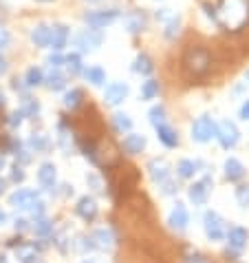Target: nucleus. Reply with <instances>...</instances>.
Returning <instances> with one entry per match:
<instances>
[{"label":"nucleus","mask_w":249,"mask_h":263,"mask_svg":"<svg viewBox=\"0 0 249 263\" xmlns=\"http://www.w3.org/2000/svg\"><path fill=\"white\" fill-rule=\"evenodd\" d=\"M218 27L227 31H240L249 23V0H221L218 7H214Z\"/></svg>","instance_id":"nucleus-1"},{"label":"nucleus","mask_w":249,"mask_h":263,"mask_svg":"<svg viewBox=\"0 0 249 263\" xmlns=\"http://www.w3.org/2000/svg\"><path fill=\"white\" fill-rule=\"evenodd\" d=\"M190 137L196 144H210L212 140H216V122L210 118V115H201L199 120L192 122V128H190Z\"/></svg>","instance_id":"nucleus-2"},{"label":"nucleus","mask_w":249,"mask_h":263,"mask_svg":"<svg viewBox=\"0 0 249 263\" xmlns=\"http://www.w3.org/2000/svg\"><path fill=\"white\" fill-rule=\"evenodd\" d=\"M119 18H121V11L115 9V7H111V9H95V11H86V13H84L86 27H91V29H101V31H104L106 27L115 25Z\"/></svg>","instance_id":"nucleus-3"},{"label":"nucleus","mask_w":249,"mask_h":263,"mask_svg":"<svg viewBox=\"0 0 249 263\" xmlns=\"http://www.w3.org/2000/svg\"><path fill=\"white\" fill-rule=\"evenodd\" d=\"M101 45H104V31L101 29H82L75 35V47L79 53H93L97 51Z\"/></svg>","instance_id":"nucleus-4"},{"label":"nucleus","mask_w":249,"mask_h":263,"mask_svg":"<svg viewBox=\"0 0 249 263\" xmlns=\"http://www.w3.org/2000/svg\"><path fill=\"white\" fill-rule=\"evenodd\" d=\"M203 230H205V237L212 243H218V241L225 239V221L223 217L216 213V210H208V213L203 215Z\"/></svg>","instance_id":"nucleus-5"},{"label":"nucleus","mask_w":249,"mask_h":263,"mask_svg":"<svg viewBox=\"0 0 249 263\" xmlns=\"http://www.w3.org/2000/svg\"><path fill=\"white\" fill-rule=\"evenodd\" d=\"M225 239H227V257H240L243 250L249 243V230L243 228V226H234L225 232Z\"/></svg>","instance_id":"nucleus-6"},{"label":"nucleus","mask_w":249,"mask_h":263,"mask_svg":"<svg viewBox=\"0 0 249 263\" xmlns=\"http://www.w3.org/2000/svg\"><path fill=\"white\" fill-rule=\"evenodd\" d=\"M216 140L225 151H232L234 146L240 142V130H238L236 124L230 122V120L216 122Z\"/></svg>","instance_id":"nucleus-7"},{"label":"nucleus","mask_w":249,"mask_h":263,"mask_svg":"<svg viewBox=\"0 0 249 263\" xmlns=\"http://www.w3.org/2000/svg\"><path fill=\"white\" fill-rule=\"evenodd\" d=\"M212 188H214V179H212L210 175H205L203 179L194 181V184L188 188V197H190V201H192L194 206H205V203H208V199H210Z\"/></svg>","instance_id":"nucleus-8"},{"label":"nucleus","mask_w":249,"mask_h":263,"mask_svg":"<svg viewBox=\"0 0 249 263\" xmlns=\"http://www.w3.org/2000/svg\"><path fill=\"white\" fill-rule=\"evenodd\" d=\"M185 64L190 73H194V76H201V73L208 71L210 67V55L205 49H190L188 55H185Z\"/></svg>","instance_id":"nucleus-9"},{"label":"nucleus","mask_w":249,"mask_h":263,"mask_svg":"<svg viewBox=\"0 0 249 263\" xmlns=\"http://www.w3.org/2000/svg\"><path fill=\"white\" fill-rule=\"evenodd\" d=\"M130 93V86L126 82H111L104 91V104L106 106H119L126 102Z\"/></svg>","instance_id":"nucleus-10"},{"label":"nucleus","mask_w":249,"mask_h":263,"mask_svg":"<svg viewBox=\"0 0 249 263\" xmlns=\"http://www.w3.org/2000/svg\"><path fill=\"white\" fill-rule=\"evenodd\" d=\"M38 184L49 193H53L57 188V166L53 162H42L38 166Z\"/></svg>","instance_id":"nucleus-11"},{"label":"nucleus","mask_w":249,"mask_h":263,"mask_svg":"<svg viewBox=\"0 0 249 263\" xmlns=\"http://www.w3.org/2000/svg\"><path fill=\"white\" fill-rule=\"evenodd\" d=\"M168 226H170L172 230H177V232H185L188 230V226H190V213H188L185 203H181V201L174 203L172 210H170V215H168Z\"/></svg>","instance_id":"nucleus-12"},{"label":"nucleus","mask_w":249,"mask_h":263,"mask_svg":"<svg viewBox=\"0 0 249 263\" xmlns=\"http://www.w3.org/2000/svg\"><path fill=\"white\" fill-rule=\"evenodd\" d=\"M38 197V191H33V188H18L9 195V206H13L16 210H29Z\"/></svg>","instance_id":"nucleus-13"},{"label":"nucleus","mask_w":249,"mask_h":263,"mask_svg":"<svg viewBox=\"0 0 249 263\" xmlns=\"http://www.w3.org/2000/svg\"><path fill=\"white\" fill-rule=\"evenodd\" d=\"M148 175H150V179L159 186L161 181H165V179H170V177H172L170 164H168L163 157H152L150 162H148Z\"/></svg>","instance_id":"nucleus-14"},{"label":"nucleus","mask_w":249,"mask_h":263,"mask_svg":"<svg viewBox=\"0 0 249 263\" xmlns=\"http://www.w3.org/2000/svg\"><path fill=\"white\" fill-rule=\"evenodd\" d=\"M97 213H99V206H97V201H95L91 195H84V197H79L77 199L75 215L79 219H84V221H93V219L97 217Z\"/></svg>","instance_id":"nucleus-15"},{"label":"nucleus","mask_w":249,"mask_h":263,"mask_svg":"<svg viewBox=\"0 0 249 263\" xmlns=\"http://www.w3.org/2000/svg\"><path fill=\"white\" fill-rule=\"evenodd\" d=\"M69 38H71V29L67 25L57 23V25H51V40H49V49L53 51H62L64 47L69 45Z\"/></svg>","instance_id":"nucleus-16"},{"label":"nucleus","mask_w":249,"mask_h":263,"mask_svg":"<svg viewBox=\"0 0 249 263\" xmlns=\"http://www.w3.org/2000/svg\"><path fill=\"white\" fill-rule=\"evenodd\" d=\"M223 173H225V179L227 181H240L247 175V168L245 164L236 157H227L225 164H223Z\"/></svg>","instance_id":"nucleus-17"},{"label":"nucleus","mask_w":249,"mask_h":263,"mask_svg":"<svg viewBox=\"0 0 249 263\" xmlns=\"http://www.w3.org/2000/svg\"><path fill=\"white\" fill-rule=\"evenodd\" d=\"M155 130H157V140L163 144L165 148H177V146H179V133H177V130H174L168 122L157 124Z\"/></svg>","instance_id":"nucleus-18"},{"label":"nucleus","mask_w":249,"mask_h":263,"mask_svg":"<svg viewBox=\"0 0 249 263\" xmlns=\"http://www.w3.org/2000/svg\"><path fill=\"white\" fill-rule=\"evenodd\" d=\"M93 243H95V250H113L115 248V232L111 228H97L91 235Z\"/></svg>","instance_id":"nucleus-19"},{"label":"nucleus","mask_w":249,"mask_h":263,"mask_svg":"<svg viewBox=\"0 0 249 263\" xmlns=\"http://www.w3.org/2000/svg\"><path fill=\"white\" fill-rule=\"evenodd\" d=\"M121 146H123V151H126L128 155H139V153L146 151L148 140H146V135H141V133H126Z\"/></svg>","instance_id":"nucleus-20"},{"label":"nucleus","mask_w":249,"mask_h":263,"mask_svg":"<svg viewBox=\"0 0 249 263\" xmlns=\"http://www.w3.org/2000/svg\"><path fill=\"white\" fill-rule=\"evenodd\" d=\"M29 38H31L33 47H38V49H49V40H51V25H47V23H38V25H35V27L31 29Z\"/></svg>","instance_id":"nucleus-21"},{"label":"nucleus","mask_w":249,"mask_h":263,"mask_svg":"<svg viewBox=\"0 0 249 263\" xmlns=\"http://www.w3.org/2000/svg\"><path fill=\"white\" fill-rule=\"evenodd\" d=\"M13 259L18 263H38L40 261V254L35 250V246L31 243H20L13 248Z\"/></svg>","instance_id":"nucleus-22"},{"label":"nucleus","mask_w":249,"mask_h":263,"mask_svg":"<svg viewBox=\"0 0 249 263\" xmlns=\"http://www.w3.org/2000/svg\"><path fill=\"white\" fill-rule=\"evenodd\" d=\"M123 29L128 33H141L146 29V16L141 11H128L123 16Z\"/></svg>","instance_id":"nucleus-23"},{"label":"nucleus","mask_w":249,"mask_h":263,"mask_svg":"<svg viewBox=\"0 0 249 263\" xmlns=\"http://www.w3.org/2000/svg\"><path fill=\"white\" fill-rule=\"evenodd\" d=\"M45 86L49 91H64L67 89V73L60 69H51L49 76H45Z\"/></svg>","instance_id":"nucleus-24"},{"label":"nucleus","mask_w":249,"mask_h":263,"mask_svg":"<svg viewBox=\"0 0 249 263\" xmlns=\"http://www.w3.org/2000/svg\"><path fill=\"white\" fill-rule=\"evenodd\" d=\"M82 76H84L86 82H91L93 86H104L106 80H108L106 71L101 69V67H97V64H93V67H86V69L82 71Z\"/></svg>","instance_id":"nucleus-25"},{"label":"nucleus","mask_w":249,"mask_h":263,"mask_svg":"<svg viewBox=\"0 0 249 263\" xmlns=\"http://www.w3.org/2000/svg\"><path fill=\"white\" fill-rule=\"evenodd\" d=\"M27 146L31 153H47L51 148V140L45 133H31L27 140Z\"/></svg>","instance_id":"nucleus-26"},{"label":"nucleus","mask_w":249,"mask_h":263,"mask_svg":"<svg viewBox=\"0 0 249 263\" xmlns=\"http://www.w3.org/2000/svg\"><path fill=\"white\" fill-rule=\"evenodd\" d=\"M199 166L201 162H194V159H179V164H177V175L181 179H192L196 173H199Z\"/></svg>","instance_id":"nucleus-27"},{"label":"nucleus","mask_w":249,"mask_h":263,"mask_svg":"<svg viewBox=\"0 0 249 263\" xmlns=\"http://www.w3.org/2000/svg\"><path fill=\"white\" fill-rule=\"evenodd\" d=\"M31 230H33L35 237L47 239V237L53 235V221H51V219H47V217H38V219H33Z\"/></svg>","instance_id":"nucleus-28"},{"label":"nucleus","mask_w":249,"mask_h":263,"mask_svg":"<svg viewBox=\"0 0 249 263\" xmlns=\"http://www.w3.org/2000/svg\"><path fill=\"white\" fill-rule=\"evenodd\" d=\"M133 71L137 76H150L155 71V64H152V58L148 53H139L133 62Z\"/></svg>","instance_id":"nucleus-29"},{"label":"nucleus","mask_w":249,"mask_h":263,"mask_svg":"<svg viewBox=\"0 0 249 263\" xmlns=\"http://www.w3.org/2000/svg\"><path fill=\"white\" fill-rule=\"evenodd\" d=\"M113 128L117 130V133H121V135H126L133 130V118H130L128 113H121V111H117L113 115Z\"/></svg>","instance_id":"nucleus-30"},{"label":"nucleus","mask_w":249,"mask_h":263,"mask_svg":"<svg viewBox=\"0 0 249 263\" xmlns=\"http://www.w3.org/2000/svg\"><path fill=\"white\" fill-rule=\"evenodd\" d=\"M64 67H67V71L71 73V76H77V73H82L84 71L82 53H79V51H73V53L64 55Z\"/></svg>","instance_id":"nucleus-31"},{"label":"nucleus","mask_w":249,"mask_h":263,"mask_svg":"<svg viewBox=\"0 0 249 263\" xmlns=\"http://www.w3.org/2000/svg\"><path fill=\"white\" fill-rule=\"evenodd\" d=\"M20 111H23L25 120H35L40 115V104L38 100L29 98V96H23V104H20Z\"/></svg>","instance_id":"nucleus-32"},{"label":"nucleus","mask_w":249,"mask_h":263,"mask_svg":"<svg viewBox=\"0 0 249 263\" xmlns=\"http://www.w3.org/2000/svg\"><path fill=\"white\" fill-rule=\"evenodd\" d=\"M57 146L64 151V155H71V151H73V137H71V130L64 126V124L57 126Z\"/></svg>","instance_id":"nucleus-33"},{"label":"nucleus","mask_w":249,"mask_h":263,"mask_svg":"<svg viewBox=\"0 0 249 263\" xmlns=\"http://www.w3.org/2000/svg\"><path fill=\"white\" fill-rule=\"evenodd\" d=\"M139 96H141L143 102H152L155 98H159V82L157 80H146L141 82V91H139Z\"/></svg>","instance_id":"nucleus-34"},{"label":"nucleus","mask_w":249,"mask_h":263,"mask_svg":"<svg viewBox=\"0 0 249 263\" xmlns=\"http://www.w3.org/2000/svg\"><path fill=\"white\" fill-rule=\"evenodd\" d=\"M23 82L29 86V89H33V86H40V84H45V73H42L40 67H29L27 73H25Z\"/></svg>","instance_id":"nucleus-35"},{"label":"nucleus","mask_w":249,"mask_h":263,"mask_svg":"<svg viewBox=\"0 0 249 263\" xmlns=\"http://www.w3.org/2000/svg\"><path fill=\"white\" fill-rule=\"evenodd\" d=\"M82 100H84V93L79 91V89H71L64 93V98H62V104L69 108V111H75V108L82 104Z\"/></svg>","instance_id":"nucleus-36"},{"label":"nucleus","mask_w":249,"mask_h":263,"mask_svg":"<svg viewBox=\"0 0 249 263\" xmlns=\"http://www.w3.org/2000/svg\"><path fill=\"white\" fill-rule=\"evenodd\" d=\"M179 33H181V18H179V16H172V18L165 23L163 38H165V40H174Z\"/></svg>","instance_id":"nucleus-37"},{"label":"nucleus","mask_w":249,"mask_h":263,"mask_svg":"<svg viewBox=\"0 0 249 263\" xmlns=\"http://www.w3.org/2000/svg\"><path fill=\"white\" fill-rule=\"evenodd\" d=\"M148 118H150V124L152 126H157V124H163L168 122V111H165V106H161V104H155L148 111Z\"/></svg>","instance_id":"nucleus-38"},{"label":"nucleus","mask_w":249,"mask_h":263,"mask_svg":"<svg viewBox=\"0 0 249 263\" xmlns=\"http://www.w3.org/2000/svg\"><path fill=\"white\" fill-rule=\"evenodd\" d=\"M86 186H89L93 193H104V181H101L97 173H86Z\"/></svg>","instance_id":"nucleus-39"},{"label":"nucleus","mask_w":249,"mask_h":263,"mask_svg":"<svg viewBox=\"0 0 249 263\" xmlns=\"http://www.w3.org/2000/svg\"><path fill=\"white\" fill-rule=\"evenodd\" d=\"M159 193H161V195H165V197L177 195V193H179L177 181H174L172 177H170V179H165V181H161V184H159Z\"/></svg>","instance_id":"nucleus-40"},{"label":"nucleus","mask_w":249,"mask_h":263,"mask_svg":"<svg viewBox=\"0 0 249 263\" xmlns=\"http://www.w3.org/2000/svg\"><path fill=\"white\" fill-rule=\"evenodd\" d=\"M236 201L240 208H249V184H243L236 188Z\"/></svg>","instance_id":"nucleus-41"},{"label":"nucleus","mask_w":249,"mask_h":263,"mask_svg":"<svg viewBox=\"0 0 249 263\" xmlns=\"http://www.w3.org/2000/svg\"><path fill=\"white\" fill-rule=\"evenodd\" d=\"M47 64L51 69H60L62 64H64V55L60 53V51H53L51 55H47Z\"/></svg>","instance_id":"nucleus-42"},{"label":"nucleus","mask_w":249,"mask_h":263,"mask_svg":"<svg viewBox=\"0 0 249 263\" xmlns=\"http://www.w3.org/2000/svg\"><path fill=\"white\" fill-rule=\"evenodd\" d=\"M7 122H9V126H11V128H20V126H23V122H25L23 111H20V108H18V111H13Z\"/></svg>","instance_id":"nucleus-43"},{"label":"nucleus","mask_w":249,"mask_h":263,"mask_svg":"<svg viewBox=\"0 0 249 263\" xmlns=\"http://www.w3.org/2000/svg\"><path fill=\"white\" fill-rule=\"evenodd\" d=\"M25 177H27V175H25V168L20 166V164H16V166L11 168V181H13V184H23Z\"/></svg>","instance_id":"nucleus-44"},{"label":"nucleus","mask_w":249,"mask_h":263,"mask_svg":"<svg viewBox=\"0 0 249 263\" xmlns=\"http://www.w3.org/2000/svg\"><path fill=\"white\" fill-rule=\"evenodd\" d=\"M9 45H11V35H9V31L0 27V51H3V49H7Z\"/></svg>","instance_id":"nucleus-45"},{"label":"nucleus","mask_w":249,"mask_h":263,"mask_svg":"<svg viewBox=\"0 0 249 263\" xmlns=\"http://www.w3.org/2000/svg\"><path fill=\"white\" fill-rule=\"evenodd\" d=\"M13 228H16L18 232H25V230L31 228V226H29V219H25V217H18V219H16V223H13Z\"/></svg>","instance_id":"nucleus-46"},{"label":"nucleus","mask_w":249,"mask_h":263,"mask_svg":"<svg viewBox=\"0 0 249 263\" xmlns=\"http://www.w3.org/2000/svg\"><path fill=\"white\" fill-rule=\"evenodd\" d=\"M155 16H157V20H161V23H168L174 13H172V9H157Z\"/></svg>","instance_id":"nucleus-47"},{"label":"nucleus","mask_w":249,"mask_h":263,"mask_svg":"<svg viewBox=\"0 0 249 263\" xmlns=\"http://www.w3.org/2000/svg\"><path fill=\"white\" fill-rule=\"evenodd\" d=\"M7 71H9V60H7V58L0 53V78H5Z\"/></svg>","instance_id":"nucleus-48"},{"label":"nucleus","mask_w":249,"mask_h":263,"mask_svg":"<svg viewBox=\"0 0 249 263\" xmlns=\"http://www.w3.org/2000/svg\"><path fill=\"white\" fill-rule=\"evenodd\" d=\"M240 120H249V98L243 102V104H240Z\"/></svg>","instance_id":"nucleus-49"},{"label":"nucleus","mask_w":249,"mask_h":263,"mask_svg":"<svg viewBox=\"0 0 249 263\" xmlns=\"http://www.w3.org/2000/svg\"><path fill=\"white\" fill-rule=\"evenodd\" d=\"M185 263H210L205 257H201V254H192V257H188Z\"/></svg>","instance_id":"nucleus-50"},{"label":"nucleus","mask_w":249,"mask_h":263,"mask_svg":"<svg viewBox=\"0 0 249 263\" xmlns=\"http://www.w3.org/2000/svg\"><path fill=\"white\" fill-rule=\"evenodd\" d=\"M7 221H9V215H7L5 210L0 208V228H3V226H7Z\"/></svg>","instance_id":"nucleus-51"},{"label":"nucleus","mask_w":249,"mask_h":263,"mask_svg":"<svg viewBox=\"0 0 249 263\" xmlns=\"http://www.w3.org/2000/svg\"><path fill=\"white\" fill-rule=\"evenodd\" d=\"M5 193H7V179L0 177V197H3Z\"/></svg>","instance_id":"nucleus-52"},{"label":"nucleus","mask_w":249,"mask_h":263,"mask_svg":"<svg viewBox=\"0 0 249 263\" xmlns=\"http://www.w3.org/2000/svg\"><path fill=\"white\" fill-rule=\"evenodd\" d=\"M7 166V157H5V153H0V171Z\"/></svg>","instance_id":"nucleus-53"},{"label":"nucleus","mask_w":249,"mask_h":263,"mask_svg":"<svg viewBox=\"0 0 249 263\" xmlns=\"http://www.w3.org/2000/svg\"><path fill=\"white\" fill-rule=\"evenodd\" d=\"M82 263H104V261H99V259H93V257H91V259H84Z\"/></svg>","instance_id":"nucleus-54"},{"label":"nucleus","mask_w":249,"mask_h":263,"mask_svg":"<svg viewBox=\"0 0 249 263\" xmlns=\"http://www.w3.org/2000/svg\"><path fill=\"white\" fill-rule=\"evenodd\" d=\"M5 104H7V100H5L3 93H0V108H5Z\"/></svg>","instance_id":"nucleus-55"},{"label":"nucleus","mask_w":249,"mask_h":263,"mask_svg":"<svg viewBox=\"0 0 249 263\" xmlns=\"http://www.w3.org/2000/svg\"><path fill=\"white\" fill-rule=\"evenodd\" d=\"M35 3H53V0H35Z\"/></svg>","instance_id":"nucleus-56"},{"label":"nucleus","mask_w":249,"mask_h":263,"mask_svg":"<svg viewBox=\"0 0 249 263\" xmlns=\"http://www.w3.org/2000/svg\"><path fill=\"white\" fill-rule=\"evenodd\" d=\"M0 263H7V259L3 257V254H0Z\"/></svg>","instance_id":"nucleus-57"},{"label":"nucleus","mask_w":249,"mask_h":263,"mask_svg":"<svg viewBox=\"0 0 249 263\" xmlns=\"http://www.w3.org/2000/svg\"><path fill=\"white\" fill-rule=\"evenodd\" d=\"M245 80H247V82H249V71H247V73H245Z\"/></svg>","instance_id":"nucleus-58"},{"label":"nucleus","mask_w":249,"mask_h":263,"mask_svg":"<svg viewBox=\"0 0 249 263\" xmlns=\"http://www.w3.org/2000/svg\"><path fill=\"white\" fill-rule=\"evenodd\" d=\"M86 3H99V0H86Z\"/></svg>","instance_id":"nucleus-59"},{"label":"nucleus","mask_w":249,"mask_h":263,"mask_svg":"<svg viewBox=\"0 0 249 263\" xmlns=\"http://www.w3.org/2000/svg\"><path fill=\"white\" fill-rule=\"evenodd\" d=\"M38 263H42V261H38Z\"/></svg>","instance_id":"nucleus-60"}]
</instances>
